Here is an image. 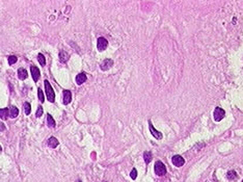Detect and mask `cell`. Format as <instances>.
Masks as SVG:
<instances>
[{
    "label": "cell",
    "instance_id": "obj_1",
    "mask_svg": "<svg viewBox=\"0 0 243 182\" xmlns=\"http://www.w3.org/2000/svg\"><path fill=\"white\" fill-rule=\"evenodd\" d=\"M44 83H45V90H46L47 99H48L49 102H54L55 101V93H54V91H53L52 87H51L50 82H49L48 80H45Z\"/></svg>",
    "mask_w": 243,
    "mask_h": 182
},
{
    "label": "cell",
    "instance_id": "obj_2",
    "mask_svg": "<svg viewBox=\"0 0 243 182\" xmlns=\"http://www.w3.org/2000/svg\"><path fill=\"white\" fill-rule=\"evenodd\" d=\"M155 173L158 176H164L166 174V168L162 161H157L155 164Z\"/></svg>",
    "mask_w": 243,
    "mask_h": 182
},
{
    "label": "cell",
    "instance_id": "obj_3",
    "mask_svg": "<svg viewBox=\"0 0 243 182\" xmlns=\"http://www.w3.org/2000/svg\"><path fill=\"white\" fill-rule=\"evenodd\" d=\"M213 116H214V120H215L216 122H219V121H221L223 118H225V112L221 108V107H216L215 110H214Z\"/></svg>",
    "mask_w": 243,
    "mask_h": 182
},
{
    "label": "cell",
    "instance_id": "obj_4",
    "mask_svg": "<svg viewBox=\"0 0 243 182\" xmlns=\"http://www.w3.org/2000/svg\"><path fill=\"white\" fill-rule=\"evenodd\" d=\"M107 46H108V41L105 38H103V36L99 38L98 42H97V48H98L99 51H104L107 48Z\"/></svg>",
    "mask_w": 243,
    "mask_h": 182
},
{
    "label": "cell",
    "instance_id": "obj_5",
    "mask_svg": "<svg viewBox=\"0 0 243 182\" xmlns=\"http://www.w3.org/2000/svg\"><path fill=\"white\" fill-rule=\"evenodd\" d=\"M149 128H150V131H151L152 135H153V136L155 137L156 139H161L163 137L162 133H161L160 131H158V130H156L155 128H154V126H153V124H152L151 121H149Z\"/></svg>",
    "mask_w": 243,
    "mask_h": 182
},
{
    "label": "cell",
    "instance_id": "obj_6",
    "mask_svg": "<svg viewBox=\"0 0 243 182\" xmlns=\"http://www.w3.org/2000/svg\"><path fill=\"white\" fill-rule=\"evenodd\" d=\"M112 66H113V60L112 59L106 58V59H104L103 62H102L100 68H101L102 71H107V70H109V69L111 68Z\"/></svg>",
    "mask_w": 243,
    "mask_h": 182
},
{
    "label": "cell",
    "instance_id": "obj_7",
    "mask_svg": "<svg viewBox=\"0 0 243 182\" xmlns=\"http://www.w3.org/2000/svg\"><path fill=\"white\" fill-rule=\"evenodd\" d=\"M172 164H174L176 166H178V168H180V166H182L184 164H185V159H184L181 155H174V156L172 157Z\"/></svg>",
    "mask_w": 243,
    "mask_h": 182
},
{
    "label": "cell",
    "instance_id": "obj_8",
    "mask_svg": "<svg viewBox=\"0 0 243 182\" xmlns=\"http://www.w3.org/2000/svg\"><path fill=\"white\" fill-rule=\"evenodd\" d=\"M30 71H31V76H32V79H33V81L37 82L40 76H41V72H40L39 68H37V67H35V66H31V68H30Z\"/></svg>",
    "mask_w": 243,
    "mask_h": 182
},
{
    "label": "cell",
    "instance_id": "obj_9",
    "mask_svg": "<svg viewBox=\"0 0 243 182\" xmlns=\"http://www.w3.org/2000/svg\"><path fill=\"white\" fill-rule=\"evenodd\" d=\"M62 99H64V104H69V103H71L72 101V93L70 91H68V90H66V91H64V97H62Z\"/></svg>",
    "mask_w": 243,
    "mask_h": 182
},
{
    "label": "cell",
    "instance_id": "obj_10",
    "mask_svg": "<svg viewBox=\"0 0 243 182\" xmlns=\"http://www.w3.org/2000/svg\"><path fill=\"white\" fill-rule=\"evenodd\" d=\"M87 77H86V74L85 73H79L78 75L76 76V82H77V84L78 85H81L82 83H84L85 81H86Z\"/></svg>",
    "mask_w": 243,
    "mask_h": 182
},
{
    "label": "cell",
    "instance_id": "obj_11",
    "mask_svg": "<svg viewBox=\"0 0 243 182\" xmlns=\"http://www.w3.org/2000/svg\"><path fill=\"white\" fill-rule=\"evenodd\" d=\"M58 141H57V139L56 137H54V136H51L50 139H48V146L50 147V148H52V149H54V148H56L58 146Z\"/></svg>",
    "mask_w": 243,
    "mask_h": 182
},
{
    "label": "cell",
    "instance_id": "obj_12",
    "mask_svg": "<svg viewBox=\"0 0 243 182\" xmlns=\"http://www.w3.org/2000/svg\"><path fill=\"white\" fill-rule=\"evenodd\" d=\"M27 76H28V73H27V71L25 70L24 68H20L18 70V77L20 78L21 80H24V79H26L27 78Z\"/></svg>",
    "mask_w": 243,
    "mask_h": 182
},
{
    "label": "cell",
    "instance_id": "obj_13",
    "mask_svg": "<svg viewBox=\"0 0 243 182\" xmlns=\"http://www.w3.org/2000/svg\"><path fill=\"white\" fill-rule=\"evenodd\" d=\"M70 58V55L66 51H60L59 52V60L61 63H67Z\"/></svg>",
    "mask_w": 243,
    "mask_h": 182
},
{
    "label": "cell",
    "instance_id": "obj_14",
    "mask_svg": "<svg viewBox=\"0 0 243 182\" xmlns=\"http://www.w3.org/2000/svg\"><path fill=\"white\" fill-rule=\"evenodd\" d=\"M18 114H19V109L16 106H11V108H9V117L15 119L18 117Z\"/></svg>",
    "mask_w": 243,
    "mask_h": 182
},
{
    "label": "cell",
    "instance_id": "obj_15",
    "mask_svg": "<svg viewBox=\"0 0 243 182\" xmlns=\"http://www.w3.org/2000/svg\"><path fill=\"white\" fill-rule=\"evenodd\" d=\"M9 116V112L7 108H0V118L2 120H7Z\"/></svg>",
    "mask_w": 243,
    "mask_h": 182
},
{
    "label": "cell",
    "instance_id": "obj_16",
    "mask_svg": "<svg viewBox=\"0 0 243 182\" xmlns=\"http://www.w3.org/2000/svg\"><path fill=\"white\" fill-rule=\"evenodd\" d=\"M55 121L54 119H53V117L51 116V114H47V125H48V127L50 128H54L55 127Z\"/></svg>",
    "mask_w": 243,
    "mask_h": 182
},
{
    "label": "cell",
    "instance_id": "obj_17",
    "mask_svg": "<svg viewBox=\"0 0 243 182\" xmlns=\"http://www.w3.org/2000/svg\"><path fill=\"white\" fill-rule=\"evenodd\" d=\"M152 152H150V151H146L145 153H143V159H145V162L146 164H150V162L152 161Z\"/></svg>",
    "mask_w": 243,
    "mask_h": 182
},
{
    "label": "cell",
    "instance_id": "obj_18",
    "mask_svg": "<svg viewBox=\"0 0 243 182\" xmlns=\"http://www.w3.org/2000/svg\"><path fill=\"white\" fill-rule=\"evenodd\" d=\"M227 178L230 180V181H233V180H236L238 178V175L235 171H229L227 174Z\"/></svg>",
    "mask_w": 243,
    "mask_h": 182
},
{
    "label": "cell",
    "instance_id": "obj_19",
    "mask_svg": "<svg viewBox=\"0 0 243 182\" xmlns=\"http://www.w3.org/2000/svg\"><path fill=\"white\" fill-rule=\"evenodd\" d=\"M24 107V112H25V114L26 116H28V114H30V112H31V105H30V103L28 102H25L23 105Z\"/></svg>",
    "mask_w": 243,
    "mask_h": 182
},
{
    "label": "cell",
    "instance_id": "obj_20",
    "mask_svg": "<svg viewBox=\"0 0 243 182\" xmlns=\"http://www.w3.org/2000/svg\"><path fill=\"white\" fill-rule=\"evenodd\" d=\"M37 60H39V63L41 64V66H45L46 65V59H45V57H44L43 54H37Z\"/></svg>",
    "mask_w": 243,
    "mask_h": 182
},
{
    "label": "cell",
    "instance_id": "obj_21",
    "mask_svg": "<svg viewBox=\"0 0 243 182\" xmlns=\"http://www.w3.org/2000/svg\"><path fill=\"white\" fill-rule=\"evenodd\" d=\"M17 56H15V55H11V56H8V65L9 66H12V65H14L15 63L17 62Z\"/></svg>",
    "mask_w": 243,
    "mask_h": 182
},
{
    "label": "cell",
    "instance_id": "obj_22",
    "mask_svg": "<svg viewBox=\"0 0 243 182\" xmlns=\"http://www.w3.org/2000/svg\"><path fill=\"white\" fill-rule=\"evenodd\" d=\"M37 96H39L40 101L43 103L44 101H45V99H44V93H43V91L41 90V87H39V90H37Z\"/></svg>",
    "mask_w": 243,
    "mask_h": 182
},
{
    "label": "cell",
    "instance_id": "obj_23",
    "mask_svg": "<svg viewBox=\"0 0 243 182\" xmlns=\"http://www.w3.org/2000/svg\"><path fill=\"white\" fill-rule=\"evenodd\" d=\"M130 176H131V178H132L133 180L136 179V177H137V171H136V168H133V170L131 171Z\"/></svg>",
    "mask_w": 243,
    "mask_h": 182
},
{
    "label": "cell",
    "instance_id": "obj_24",
    "mask_svg": "<svg viewBox=\"0 0 243 182\" xmlns=\"http://www.w3.org/2000/svg\"><path fill=\"white\" fill-rule=\"evenodd\" d=\"M42 114H43V107L39 106V107H37V114H35V116H37V118H40Z\"/></svg>",
    "mask_w": 243,
    "mask_h": 182
},
{
    "label": "cell",
    "instance_id": "obj_25",
    "mask_svg": "<svg viewBox=\"0 0 243 182\" xmlns=\"http://www.w3.org/2000/svg\"><path fill=\"white\" fill-rule=\"evenodd\" d=\"M3 130H5V125L0 122V131H3Z\"/></svg>",
    "mask_w": 243,
    "mask_h": 182
},
{
    "label": "cell",
    "instance_id": "obj_26",
    "mask_svg": "<svg viewBox=\"0 0 243 182\" xmlns=\"http://www.w3.org/2000/svg\"><path fill=\"white\" fill-rule=\"evenodd\" d=\"M1 151H2V147L0 146V153H1Z\"/></svg>",
    "mask_w": 243,
    "mask_h": 182
},
{
    "label": "cell",
    "instance_id": "obj_27",
    "mask_svg": "<svg viewBox=\"0 0 243 182\" xmlns=\"http://www.w3.org/2000/svg\"><path fill=\"white\" fill-rule=\"evenodd\" d=\"M77 182H82V181H81V180H78V181H77Z\"/></svg>",
    "mask_w": 243,
    "mask_h": 182
},
{
    "label": "cell",
    "instance_id": "obj_28",
    "mask_svg": "<svg viewBox=\"0 0 243 182\" xmlns=\"http://www.w3.org/2000/svg\"><path fill=\"white\" fill-rule=\"evenodd\" d=\"M242 182H243V180H242Z\"/></svg>",
    "mask_w": 243,
    "mask_h": 182
}]
</instances>
